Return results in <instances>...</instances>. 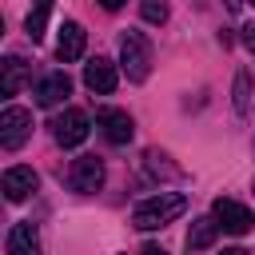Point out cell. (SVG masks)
I'll list each match as a JSON object with an SVG mask.
<instances>
[{
    "mask_svg": "<svg viewBox=\"0 0 255 255\" xmlns=\"http://www.w3.org/2000/svg\"><path fill=\"white\" fill-rule=\"evenodd\" d=\"M183 211H187V195H179V191H159V195H147V199L135 203V211H131V227H139V231H155V227H167L171 219H179Z\"/></svg>",
    "mask_w": 255,
    "mask_h": 255,
    "instance_id": "6da1fadb",
    "label": "cell"
},
{
    "mask_svg": "<svg viewBox=\"0 0 255 255\" xmlns=\"http://www.w3.org/2000/svg\"><path fill=\"white\" fill-rule=\"evenodd\" d=\"M120 64H124V72H128L131 84H143V80H147V68H151V44H147L143 32L128 28V32L120 36Z\"/></svg>",
    "mask_w": 255,
    "mask_h": 255,
    "instance_id": "7a4b0ae2",
    "label": "cell"
},
{
    "mask_svg": "<svg viewBox=\"0 0 255 255\" xmlns=\"http://www.w3.org/2000/svg\"><path fill=\"white\" fill-rule=\"evenodd\" d=\"M28 135H32V112L8 104V108L0 112V147H4V151H16V147L28 143Z\"/></svg>",
    "mask_w": 255,
    "mask_h": 255,
    "instance_id": "3957f363",
    "label": "cell"
},
{
    "mask_svg": "<svg viewBox=\"0 0 255 255\" xmlns=\"http://www.w3.org/2000/svg\"><path fill=\"white\" fill-rule=\"evenodd\" d=\"M88 131H92V124H88V112H80V108H64L52 120V135L60 147H80L88 139Z\"/></svg>",
    "mask_w": 255,
    "mask_h": 255,
    "instance_id": "277c9868",
    "label": "cell"
},
{
    "mask_svg": "<svg viewBox=\"0 0 255 255\" xmlns=\"http://www.w3.org/2000/svg\"><path fill=\"white\" fill-rule=\"evenodd\" d=\"M211 219L219 223V231H231V235H247V231L255 227L251 207H243L239 199H223V195L211 203Z\"/></svg>",
    "mask_w": 255,
    "mask_h": 255,
    "instance_id": "5b68a950",
    "label": "cell"
},
{
    "mask_svg": "<svg viewBox=\"0 0 255 255\" xmlns=\"http://www.w3.org/2000/svg\"><path fill=\"white\" fill-rule=\"evenodd\" d=\"M68 183H72V191H80V195L100 191V187H104V159H100V155H80V159H72Z\"/></svg>",
    "mask_w": 255,
    "mask_h": 255,
    "instance_id": "8992f818",
    "label": "cell"
},
{
    "mask_svg": "<svg viewBox=\"0 0 255 255\" xmlns=\"http://www.w3.org/2000/svg\"><path fill=\"white\" fill-rule=\"evenodd\" d=\"M96 124H100L104 139L116 143V147L131 143V135H135V124H131V116H128L124 108H100V112H96Z\"/></svg>",
    "mask_w": 255,
    "mask_h": 255,
    "instance_id": "52a82bcc",
    "label": "cell"
},
{
    "mask_svg": "<svg viewBox=\"0 0 255 255\" xmlns=\"http://www.w3.org/2000/svg\"><path fill=\"white\" fill-rule=\"evenodd\" d=\"M84 84H88V92H96V96H112L116 84H120V72H116V64H112L108 56H96V60L84 64Z\"/></svg>",
    "mask_w": 255,
    "mask_h": 255,
    "instance_id": "ba28073f",
    "label": "cell"
},
{
    "mask_svg": "<svg viewBox=\"0 0 255 255\" xmlns=\"http://www.w3.org/2000/svg\"><path fill=\"white\" fill-rule=\"evenodd\" d=\"M36 104L40 108H56V104H64L68 96H72V80L64 76V72H48L44 80H36Z\"/></svg>",
    "mask_w": 255,
    "mask_h": 255,
    "instance_id": "9c48e42d",
    "label": "cell"
},
{
    "mask_svg": "<svg viewBox=\"0 0 255 255\" xmlns=\"http://www.w3.org/2000/svg\"><path fill=\"white\" fill-rule=\"evenodd\" d=\"M36 171L32 167H8L4 171V179H0V187H4V199L8 203H20V199H28L32 191H36Z\"/></svg>",
    "mask_w": 255,
    "mask_h": 255,
    "instance_id": "30bf717a",
    "label": "cell"
},
{
    "mask_svg": "<svg viewBox=\"0 0 255 255\" xmlns=\"http://www.w3.org/2000/svg\"><path fill=\"white\" fill-rule=\"evenodd\" d=\"M4 251H8V255H40V235H36V223H32V219L12 223Z\"/></svg>",
    "mask_w": 255,
    "mask_h": 255,
    "instance_id": "8fae6325",
    "label": "cell"
},
{
    "mask_svg": "<svg viewBox=\"0 0 255 255\" xmlns=\"http://www.w3.org/2000/svg\"><path fill=\"white\" fill-rule=\"evenodd\" d=\"M84 40H88V32H84L76 20H64V28H60V40H56V56H60V64H72V60H80V56H84Z\"/></svg>",
    "mask_w": 255,
    "mask_h": 255,
    "instance_id": "7c38bea8",
    "label": "cell"
},
{
    "mask_svg": "<svg viewBox=\"0 0 255 255\" xmlns=\"http://www.w3.org/2000/svg\"><path fill=\"white\" fill-rule=\"evenodd\" d=\"M28 80V64L20 56H4L0 60V96H16Z\"/></svg>",
    "mask_w": 255,
    "mask_h": 255,
    "instance_id": "4fadbf2b",
    "label": "cell"
},
{
    "mask_svg": "<svg viewBox=\"0 0 255 255\" xmlns=\"http://www.w3.org/2000/svg\"><path fill=\"white\" fill-rule=\"evenodd\" d=\"M215 235H219V223H215L211 215H199V219L187 227V251H203V247H211Z\"/></svg>",
    "mask_w": 255,
    "mask_h": 255,
    "instance_id": "5bb4252c",
    "label": "cell"
},
{
    "mask_svg": "<svg viewBox=\"0 0 255 255\" xmlns=\"http://www.w3.org/2000/svg\"><path fill=\"white\" fill-rule=\"evenodd\" d=\"M48 16H52V8H48V4H40V8H32V12H28L24 28H28V36H32V40H40V36H44V24H48Z\"/></svg>",
    "mask_w": 255,
    "mask_h": 255,
    "instance_id": "9a60e30c",
    "label": "cell"
},
{
    "mask_svg": "<svg viewBox=\"0 0 255 255\" xmlns=\"http://www.w3.org/2000/svg\"><path fill=\"white\" fill-rule=\"evenodd\" d=\"M139 16H143L147 24H163V20H167V4H163V0H143V4H139Z\"/></svg>",
    "mask_w": 255,
    "mask_h": 255,
    "instance_id": "2e32d148",
    "label": "cell"
},
{
    "mask_svg": "<svg viewBox=\"0 0 255 255\" xmlns=\"http://www.w3.org/2000/svg\"><path fill=\"white\" fill-rule=\"evenodd\" d=\"M243 96H247V76H239V84H235V108H239V112L247 108V100H243Z\"/></svg>",
    "mask_w": 255,
    "mask_h": 255,
    "instance_id": "e0dca14e",
    "label": "cell"
},
{
    "mask_svg": "<svg viewBox=\"0 0 255 255\" xmlns=\"http://www.w3.org/2000/svg\"><path fill=\"white\" fill-rule=\"evenodd\" d=\"M243 44L255 52V24H247V28H243Z\"/></svg>",
    "mask_w": 255,
    "mask_h": 255,
    "instance_id": "ac0fdd59",
    "label": "cell"
},
{
    "mask_svg": "<svg viewBox=\"0 0 255 255\" xmlns=\"http://www.w3.org/2000/svg\"><path fill=\"white\" fill-rule=\"evenodd\" d=\"M139 255H167V251H163L159 243H143V247H139Z\"/></svg>",
    "mask_w": 255,
    "mask_h": 255,
    "instance_id": "d6986e66",
    "label": "cell"
},
{
    "mask_svg": "<svg viewBox=\"0 0 255 255\" xmlns=\"http://www.w3.org/2000/svg\"><path fill=\"white\" fill-rule=\"evenodd\" d=\"M219 255H247L243 247H227V251H219Z\"/></svg>",
    "mask_w": 255,
    "mask_h": 255,
    "instance_id": "ffe728a7",
    "label": "cell"
}]
</instances>
